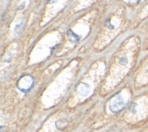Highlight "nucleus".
Masks as SVG:
<instances>
[{
  "mask_svg": "<svg viewBox=\"0 0 148 132\" xmlns=\"http://www.w3.org/2000/svg\"><path fill=\"white\" fill-rule=\"evenodd\" d=\"M125 106H126V99H125L123 96L119 95V96L115 97L114 99L111 101L109 108L112 112L117 113V112H120L121 110H123Z\"/></svg>",
  "mask_w": 148,
  "mask_h": 132,
  "instance_id": "nucleus-1",
  "label": "nucleus"
},
{
  "mask_svg": "<svg viewBox=\"0 0 148 132\" xmlns=\"http://www.w3.org/2000/svg\"><path fill=\"white\" fill-rule=\"evenodd\" d=\"M33 86V78L29 76H26L23 77L18 82V88L20 90L24 91H27L28 89H30V88Z\"/></svg>",
  "mask_w": 148,
  "mask_h": 132,
  "instance_id": "nucleus-2",
  "label": "nucleus"
},
{
  "mask_svg": "<svg viewBox=\"0 0 148 132\" xmlns=\"http://www.w3.org/2000/svg\"><path fill=\"white\" fill-rule=\"evenodd\" d=\"M68 37H69L70 40L72 42H77V41H79V37L77 35V34H75L71 30H70L69 32H68Z\"/></svg>",
  "mask_w": 148,
  "mask_h": 132,
  "instance_id": "nucleus-3",
  "label": "nucleus"
},
{
  "mask_svg": "<svg viewBox=\"0 0 148 132\" xmlns=\"http://www.w3.org/2000/svg\"><path fill=\"white\" fill-rule=\"evenodd\" d=\"M131 1H132V2H139L140 0H131Z\"/></svg>",
  "mask_w": 148,
  "mask_h": 132,
  "instance_id": "nucleus-4",
  "label": "nucleus"
}]
</instances>
